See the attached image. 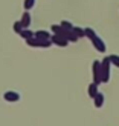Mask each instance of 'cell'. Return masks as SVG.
I'll use <instances>...</instances> for the list:
<instances>
[{
	"instance_id": "1",
	"label": "cell",
	"mask_w": 119,
	"mask_h": 126,
	"mask_svg": "<svg viewBox=\"0 0 119 126\" xmlns=\"http://www.w3.org/2000/svg\"><path fill=\"white\" fill-rule=\"evenodd\" d=\"M86 37H89V39L92 40V43L95 45V48L98 49V51H101V52L105 51V43L99 39V35H98L92 28H87V29H86Z\"/></svg>"
},
{
	"instance_id": "2",
	"label": "cell",
	"mask_w": 119,
	"mask_h": 126,
	"mask_svg": "<svg viewBox=\"0 0 119 126\" xmlns=\"http://www.w3.org/2000/svg\"><path fill=\"white\" fill-rule=\"evenodd\" d=\"M52 42H54V43H57V45H60V46H66L69 40L66 39V37H63V35H58V34H55V35L52 37Z\"/></svg>"
},
{
	"instance_id": "3",
	"label": "cell",
	"mask_w": 119,
	"mask_h": 126,
	"mask_svg": "<svg viewBox=\"0 0 119 126\" xmlns=\"http://www.w3.org/2000/svg\"><path fill=\"white\" fill-rule=\"evenodd\" d=\"M31 20H32V18H31V14L26 11V12H23V16H22V25H23V28L26 29V28H29V25H31Z\"/></svg>"
},
{
	"instance_id": "4",
	"label": "cell",
	"mask_w": 119,
	"mask_h": 126,
	"mask_svg": "<svg viewBox=\"0 0 119 126\" xmlns=\"http://www.w3.org/2000/svg\"><path fill=\"white\" fill-rule=\"evenodd\" d=\"M35 39H38V40H49L51 39V32H47V31H37L35 32Z\"/></svg>"
},
{
	"instance_id": "5",
	"label": "cell",
	"mask_w": 119,
	"mask_h": 126,
	"mask_svg": "<svg viewBox=\"0 0 119 126\" xmlns=\"http://www.w3.org/2000/svg\"><path fill=\"white\" fill-rule=\"evenodd\" d=\"M20 35L23 37V39H26V40H31V39H34V37H35V32H32V31H29L26 28V29H23L22 32H20Z\"/></svg>"
},
{
	"instance_id": "6",
	"label": "cell",
	"mask_w": 119,
	"mask_h": 126,
	"mask_svg": "<svg viewBox=\"0 0 119 126\" xmlns=\"http://www.w3.org/2000/svg\"><path fill=\"white\" fill-rule=\"evenodd\" d=\"M5 98L8 100V102H17V100L20 98V95H18L17 92H6L5 94Z\"/></svg>"
},
{
	"instance_id": "7",
	"label": "cell",
	"mask_w": 119,
	"mask_h": 126,
	"mask_svg": "<svg viewBox=\"0 0 119 126\" xmlns=\"http://www.w3.org/2000/svg\"><path fill=\"white\" fill-rule=\"evenodd\" d=\"M73 34L75 35H76L78 37V39H79V37H86V29H83V28H78V26H73Z\"/></svg>"
},
{
	"instance_id": "8",
	"label": "cell",
	"mask_w": 119,
	"mask_h": 126,
	"mask_svg": "<svg viewBox=\"0 0 119 126\" xmlns=\"http://www.w3.org/2000/svg\"><path fill=\"white\" fill-rule=\"evenodd\" d=\"M89 94H90L92 97H96V94H98V85H96V83L90 85V88H89Z\"/></svg>"
},
{
	"instance_id": "9",
	"label": "cell",
	"mask_w": 119,
	"mask_h": 126,
	"mask_svg": "<svg viewBox=\"0 0 119 126\" xmlns=\"http://www.w3.org/2000/svg\"><path fill=\"white\" fill-rule=\"evenodd\" d=\"M35 6V0H24V9L29 11Z\"/></svg>"
},
{
	"instance_id": "10",
	"label": "cell",
	"mask_w": 119,
	"mask_h": 126,
	"mask_svg": "<svg viewBox=\"0 0 119 126\" xmlns=\"http://www.w3.org/2000/svg\"><path fill=\"white\" fill-rule=\"evenodd\" d=\"M60 25H61V26H63V29H66V31H72V29H73V25H72L70 22H67V20H64V22H61Z\"/></svg>"
},
{
	"instance_id": "11",
	"label": "cell",
	"mask_w": 119,
	"mask_h": 126,
	"mask_svg": "<svg viewBox=\"0 0 119 126\" xmlns=\"http://www.w3.org/2000/svg\"><path fill=\"white\" fill-rule=\"evenodd\" d=\"M23 29H24V28H23L22 22H15V23H14V31H15V32H18V34H20Z\"/></svg>"
},
{
	"instance_id": "12",
	"label": "cell",
	"mask_w": 119,
	"mask_h": 126,
	"mask_svg": "<svg viewBox=\"0 0 119 126\" xmlns=\"http://www.w3.org/2000/svg\"><path fill=\"white\" fill-rule=\"evenodd\" d=\"M102 102H104V95H102V94H96V97H95V103H96V106H101Z\"/></svg>"
},
{
	"instance_id": "13",
	"label": "cell",
	"mask_w": 119,
	"mask_h": 126,
	"mask_svg": "<svg viewBox=\"0 0 119 126\" xmlns=\"http://www.w3.org/2000/svg\"><path fill=\"white\" fill-rule=\"evenodd\" d=\"M108 59H110V62H111V63H115L116 66H119V55H110Z\"/></svg>"
}]
</instances>
